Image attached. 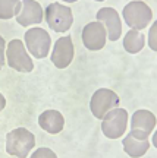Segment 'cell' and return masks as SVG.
Instances as JSON below:
<instances>
[{"label": "cell", "mask_w": 157, "mask_h": 158, "mask_svg": "<svg viewBox=\"0 0 157 158\" xmlns=\"http://www.w3.org/2000/svg\"><path fill=\"white\" fill-rule=\"evenodd\" d=\"M35 147V136L25 127H16L6 135V152L16 158H27Z\"/></svg>", "instance_id": "obj_1"}, {"label": "cell", "mask_w": 157, "mask_h": 158, "mask_svg": "<svg viewBox=\"0 0 157 158\" xmlns=\"http://www.w3.org/2000/svg\"><path fill=\"white\" fill-rule=\"evenodd\" d=\"M6 60L9 68L21 72V73H29L34 69V62L29 56L27 47L21 40H12L6 45Z\"/></svg>", "instance_id": "obj_2"}, {"label": "cell", "mask_w": 157, "mask_h": 158, "mask_svg": "<svg viewBox=\"0 0 157 158\" xmlns=\"http://www.w3.org/2000/svg\"><path fill=\"white\" fill-rule=\"evenodd\" d=\"M122 18L131 29L141 31L148 27V23L153 21V10L151 7L141 2V0H132L124 7Z\"/></svg>", "instance_id": "obj_3"}, {"label": "cell", "mask_w": 157, "mask_h": 158, "mask_svg": "<svg viewBox=\"0 0 157 158\" xmlns=\"http://www.w3.org/2000/svg\"><path fill=\"white\" fill-rule=\"evenodd\" d=\"M44 19L55 32H66L73 23V13L69 6L55 2L46 7Z\"/></svg>", "instance_id": "obj_4"}, {"label": "cell", "mask_w": 157, "mask_h": 158, "mask_svg": "<svg viewBox=\"0 0 157 158\" xmlns=\"http://www.w3.org/2000/svg\"><path fill=\"white\" fill-rule=\"evenodd\" d=\"M24 43H25L28 53L35 59H44L50 53L51 37L46 29L40 28V27H34L25 31Z\"/></svg>", "instance_id": "obj_5"}, {"label": "cell", "mask_w": 157, "mask_h": 158, "mask_svg": "<svg viewBox=\"0 0 157 158\" xmlns=\"http://www.w3.org/2000/svg\"><path fill=\"white\" fill-rule=\"evenodd\" d=\"M128 118V111L125 108H113L101 120V132L109 139H119L126 132Z\"/></svg>", "instance_id": "obj_6"}, {"label": "cell", "mask_w": 157, "mask_h": 158, "mask_svg": "<svg viewBox=\"0 0 157 158\" xmlns=\"http://www.w3.org/2000/svg\"><path fill=\"white\" fill-rule=\"evenodd\" d=\"M119 102H120V100L115 91L109 89V88H100L91 97L90 110L95 118L103 120V117L110 110L119 107Z\"/></svg>", "instance_id": "obj_7"}, {"label": "cell", "mask_w": 157, "mask_h": 158, "mask_svg": "<svg viewBox=\"0 0 157 158\" xmlns=\"http://www.w3.org/2000/svg\"><path fill=\"white\" fill-rule=\"evenodd\" d=\"M156 124V116L150 110L141 108V110H137L131 117V130H129V133L134 138H138V139H148V136L153 133Z\"/></svg>", "instance_id": "obj_8"}, {"label": "cell", "mask_w": 157, "mask_h": 158, "mask_svg": "<svg viewBox=\"0 0 157 158\" xmlns=\"http://www.w3.org/2000/svg\"><path fill=\"white\" fill-rule=\"evenodd\" d=\"M81 37H82V44L85 48L91 51H98L106 45L107 31L101 22L94 21V22L87 23L82 28Z\"/></svg>", "instance_id": "obj_9"}, {"label": "cell", "mask_w": 157, "mask_h": 158, "mask_svg": "<svg viewBox=\"0 0 157 158\" xmlns=\"http://www.w3.org/2000/svg\"><path fill=\"white\" fill-rule=\"evenodd\" d=\"M73 54H75V50H73L72 38L69 35H65L55 43L50 54V60L57 69H65L72 63Z\"/></svg>", "instance_id": "obj_10"}, {"label": "cell", "mask_w": 157, "mask_h": 158, "mask_svg": "<svg viewBox=\"0 0 157 158\" xmlns=\"http://www.w3.org/2000/svg\"><path fill=\"white\" fill-rule=\"evenodd\" d=\"M97 21L104 25L107 31V40L109 41H118L122 35V21L116 9L113 7H101L97 12Z\"/></svg>", "instance_id": "obj_11"}, {"label": "cell", "mask_w": 157, "mask_h": 158, "mask_svg": "<svg viewBox=\"0 0 157 158\" xmlns=\"http://www.w3.org/2000/svg\"><path fill=\"white\" fill-rule=\"evenodd\" d=\"M43 21H44V10L38 2H35V0L21 2V9L16 15V22L21 27L38 25Z\"/></svg>", "instance_id": "obj_12"}, {"label": "cell", "mask_w": 157, "mask_h": 158, "mask_svg": "<svg viewBox=\"0 0 157 158\" xmlns=\"http://www.w3.org/2000/svg\"><path fill=\"white\" fill-rule=\"evenodd\" d=\"M38 124L47 133L56 135L59 132H62L63 127H65V117L57 110H46L40 114Z\"/></svg>", "instance_id": "obj_13"}, {"label": "cell", "mask_w": 157, "mask_h": 158, "mask_svg": "<svg viewBox=\"0 0 157 158\" xmlns=\"http://www.w3.org/2000/svg\"><path fill=\"white\" fill-rule=\"evenodd\" d=\"M122 145H124V151L131 158H141L150 149V141L148 139H138V138H134L131 133H128L124 138Z\"/></svg>", "instance_id": "obj_14"}, {"label": "cell", "mask_w": 157, "mask_h": 158, "mask_svg": "<svg viewBox=\"0 0 157 158\" xmlns=\"http://www.w3.org/2000/svg\"><path fill=\"white\" fill-rule=\"evenodd\" d=\"M146 45V35L142 31L137 29H129L124 37V48L129 54H137L140 53Z\"/></svg>", "instance_id": "obj_15"}, {"label": "cell", "mask_w": 157, "mask_h": 158, "mask_svg": "<svg viewBox=\"0 0 157 158\" xmlns=\"http://www.w3.org/2000/svg\"><path fill=\"white\" fill-rule=\"evenodd\" d=\"M21 9V0H0V19L7 21L16 16Z\"/></svg>", "instance_id": "obj_16"}, {"label": "cell", "mask_w": 157, "mask_h": 158, "mask_svg": "<svg viewBox=\"0 0 157 158\" xmlns=\"http://www.w3.org/2000/svg\"><path fill=\"white\" fill-rule=\"evenodd\" d=\"M29 158H57L56 152L55 151H51L50 148H37L35 151H34Z\"/></svg>", "instance_id": "obj_17"}, {"label": "cell", "mask_w": 157, "mask_h": 158, "mask_svg": "<svg viewBox=\"0 0 157 158\" xmlns=\"http://www.w3.org/2000/svg\"><path fill=\"white\" fill-rule=\"evenodd\" d=\"M148 47L153 51H157V21H154L151 25V28L148 31V38H147Z\"/></svg>", "instance_id": "obj_18"}, {"label": "cell", "mask_w": 157, "mask_h": 158, "mask_svg": "<svg viewBox=\"0 0 157 158\" xmlns=\"http://www.w3.org/2000/svg\"><path fill=\"white\" fill-rule=\"evenodd\" d=\"M5 62H6V41L0 35V69L5 66Z\"/></svg>", "instance_id": "obj_19"}, {"label": "cell", "mask_w": 157, "mask_h": 158, "mask_svg": "<svg viewBox=\"0 0 157 158\" xmlns=\"http://www.w3.org/2000/svg\"><path fill=\"white\" fill-rule=\"evenodd\" d=\"M5 107H6V98H5V95L0 92V111H2Z\"/></svg>", "instance_id": "obj_20"}, {"label": "cell", "mask_w": 157, "mask_h": 158, "mask_svg": "<svg viewBox=\"0 0 157 158\" xmlns=\"http://www.w3.org/2000/svg\"><path fill=\"white\" fill-rule=\"evenodd\" d=\"M151 143H153V147L157 148V129L153 132V139H151Z\"/></svg>", "instance_id": "obj_21"}, {"label": "cell", "mask_w": 157, "mask_h": 158, "mask_svg": "<svg viewBox=\"0 0 157 158\" xmlns=\"http://www.w3.org/2000/svg\"><path fill=\"white\" fill-rule=\"evenodd\" d=\"M65 3H75V2H78V0H62Z\"/></svg>", "instance_id": "obj_22"}, {"label": "cell", "mask_w": 157, "mask_h": 158, "mask_svg": "<svg viewBox=\"0 0 157 158\" xmlns=\"http://www.w3.org/2000/svg\"><path fill=\"white\" fill-rule=\"evenodd\" d=\"M95 2H104V0H95Z\"/></svg>", "instance_id": "obj_23"}]
</instances>
